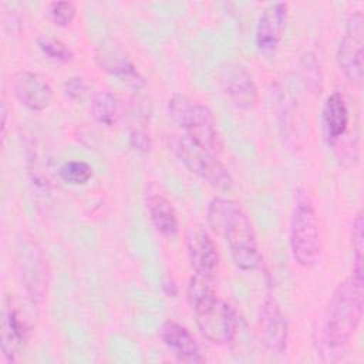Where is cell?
<instances>
[{"instance_id":"ac0fdd59","label":"cell","mask_w":364,"mask_h":364,"mask_svg":"<svg viewBox=\"0 0 364 364\" xmlns=\"http://www.w3.org/2000/svg\"><path fill=\"white\" fill-rule=\"evenodd\" d=\"M91 114L97 122L105 127L115 125L121 115L117 97L107 90H100L94 92L91 98Z\"/></svg>"},{"instance_id":"7402d4cb","label":"cell","mask_w":364,"mask_h":364,"mask_svg":"<svg viewBox=\"0 0 364 364\" xmlns=\"http://www.w3.org/2000/svg\"><path fill=\"white\" fill-rule=\"evenodd\" d=\"M47 13H48L50 20L55 26L65 27L73 23V20L77 14V9H75L74 3H71V1H53L48 4Z\"/></svg>"},{"instance_id":"6da1fadb","label":"cell","mask_w":364,"mask_h":364,"mask_svg":"<svg viewBox=\"0 0 364 364\" xmlns=\"http://www.w3.org/2000/svg\"><path fill=\"white\" fill-rule=\"evenodd\" d=\"M206 220L213 233L223 237L235 266L249 272L259 267L262 255L253 225L239 202L216 196L208 205Z\"/></svg>"},{"instance_id":"cb8c5ba5","label":"cell","mask_w":364,"mask_h":364,"mask_svg":"<svg viewBox=\"0 0 364 364\" xmlns=\"http://www.w3.org/2000/svg\"><path fill=\"white\" fill-rule=\"evenodd\" d=\"M85 82L81 77H71L64 84V94L70 100H80L85 92Z\"/></svg>"},{"instance_id":"8992f818","label":"cell","mask_w":364,"mask_h":364,"mask_svg":"<svg viewBox=\"0 0 364 364\" xmlns=\"http://www.w3.org/2000/svg\"><path fill=\"white\" fill-rule=\"evenodd\" d=\"M199 333L208 341L226 346L230 344L237 333L236 313L229 303L209 291L191 301Z\"/></svg>"},{"instance_id":"5b68a950","label":"cell","mask_w":364,"mask_h":364,"mask_svg":"<svg viewBox=\"0 0 364 364\" xmlns=\"http://www.w3.org/2000/svg\"><path fill=\"white\" fill-rule=\"evenodd\" d=\"M169 149L178 161L193 175L219 191H228L233 185V178L228 168L216 158L215 152L193 141L188 135H172Z\"/></svg>"},{"instance_id":"e0dca14e","label":"cell","mask_w":364,"mask_h":364,"mask_svg":"<svg viewBox=\"0 0 364 364\" xmlns=\"http://www.w3.org/2000/svg\"><path fill=\"white\" fill-rule=\"evenodd\" d=\"M348 108L340 92L330 94L323 105L321 122L326 139L334 145L337 144L347 132L348 128Z\"/></svg>"},{"instance_id":"603a6c76","label":"cell","mask_w":364,"mask_h":364,"mask_svg":"<svg viewBox=\"0 0 364 364\" xmlns=\"http://www.w3.org/2000/svg\"><path fill=\"white\" fill-rule=\"evenodd\" d=\"M129 144L136 152H141V154L149 152L152 146L149 135L142 129H132L129 132Z\"/></svg>"},{"instance_id":"d4e9b609","label":"cell","mask_w":364,"mask_h":364,"mask_svg":"<svg viewBox=\"0 0 364 364\" xmlns=\"http://www.w3.org/2000/svg\"><path fill=\"white\" fill-rule=\"evenodd\" d=\"M6 119H7V108H6V104L1 102V138H4V134H6Z\"/></svg>"},{"instance_id":"3957f363","label":"cell","mask_w":364,"mask_h":364,"mask_svg":"<svg viewBox=\"0 0 364 364\" xmlns=\"http://www.w3.org/2000/svg\"><path fill=\"white\" fill-rule=\"evenodd\" d=\"M290 250L294 262L304 267H313L321 250L320 228L316 209L306 191L299 189L290 220Z\"/></svg>"},{"instance_id":"30bf717a","label":"cell","mask_w":364,"mask_h":364,"mask_svg":"<svg viewBox=\"0 0 364 364\" xmlns=\"http://www.w3.org/2000/svg\"><path fill=\"white\" fill-rule=\"evenodd\" d=\"M260 341L267 353L279 355L287 348L289 323L274 297L267 296L260 309L259 317Z\"/></svg>"},{"instance_id":"4fadbf2b","label":"cell","mask_w":364,"mask_h":364,"mask_svg":"<svg viewBox=\"0 0 364 364\" xmlns=\"http://www.w3.org/2000/svg\"><path fill=\"white\" fill-rule=\"evenodd\" d=\"M186 249L195 273L213 277L219 264V253L212 236L202 226L195 225L188 229Z\"/></svg>"},{"instance_id":"44dd1931","label":"cell","mask_w":364,"mask_h":364,"mask_svg":"<svg viewBox=\"0 0 364 364\" xmlns=\"http://www.w3.org/2000/svg\"><path fill=\"white\" fill-rule=\"evenodd\" d=\"M60 178L70 185H85L94 175V169L84 161H68L58 168Z\"/></svg>"},{"instance_id":"ffe728a7","label":"cell","mask_w":364,"mask_h":364,"mask_svg":"<svg viewBox=\"0 0 364 364\" xmlns=\"http://www.w3.org/2000/svg\"><path fill=\"white\" fill-rule=\"evenodd\" d=\"M37 46L48 60L57 64H67L73 60V51L55 37L41 34L37 37Z\"/></svg>"},{"instance_id":"277c9868","label":"cell","mask_w":364,"mask_h":364,"mask_svg":"<svg viewBox=\"0 0 364 364\" xmlns=\"http://www.w3.org/2000/svg\"><path fill=\"white\" fill-rule=\"evenodd\" d=\"M166 111L169 118L185 131V135L212 152L222 149L215 117L206 105L185 94H173L168 101Z\"/></svg>"},{"instance_id":"2e32d148","label":"cell","mask_w":364,"mask_h":364,"mask_svg":"<svg viewBox=\"0 0 364 364\" xmlns=\"http://www.w3.org/2000/svg\"><path fill=\"white\" fill-rule=\"evenodd\" d=\"M145 205L154 228L164 236L172 237L178 233V215L172 202L155 186H151L145 195Z\"/></svg>"},{"instance_id":"d6986e66","label":"cell","mask_w":364,"mask_h":364,"mask_svg":"<svg viewBox=\"0 0 364 364\" xmlns=\"http://www.w3.org/2000/svg\"><path fill=\"white\" fill-rule=\"evenodd\" d=\"M364 219H363V212L358 210L357 215L353 219L351 223V232H350V239H351V247H353V255H354V264H353V274L357 277L364 279Z\"/></svg>"},{"instance_id":"52a82bcc","label":"cell","mask_w":364,"mask_h":364,"mask_svg":"<svg viewBox=\"0 0 364 364\" xmlns=\"http://www.w3.org/2000/svg\"><path fill=\"white\" fill-rule=\"evenodd\" d=\"M336 58L344 77L360 85L364 73V17L361 11H354L347 20Z\"/></svg>"},{"instance_id":"9c48e42d","label":"cell","mask_w":364,"mask_h":364,"mask_svg":"<svg viewBox=\"0 0 364 364\" xmlns=\"http://www.w3.org/2000/svg\"><path fill=\"white\" fill-rule=\"evenodd\" d=\"M94 58L102 71L118 78L129 88L136 91L145 85V78L138 71L125 48L117 40L111 37L104 38L97 46Z\"/></svg>"},{"instance_id":"9a60e30c","label":"cell","mask_w":364,"mask_h":364,"mask_svg":"<svg viewBox=\"0 0 364 364\" xmlns=\"http://www.w3.org/2000/svg\"><path fill=\"white\" fill-rule=\"evenodd\" d=\"M162 343L183 363H202L203 357L193 336L175 321H165L161 327Z\"/></svg>"},{"instance_id":"7c38bea8","label":"cell","mask_w":364,"mask_h":364,"mask_svg":"<svg viewBox=\"0 0 364 364\" xmlns=\"http://www.w3.org/2000/svg\"><path fill=\"white\" fill-rule=\"evenodd\" d=\"M289 4L276 1L267 4L260 13L255 31V43L260 53L272 54L276 51L287 21Z\"/></svg>"},{"instance_id":"8fae6325","label":"cell","mask_w":364,"mask_h":364,"mask_svg":"<svg viewBox=\"0 0 364 364\" xmlns=\"http://www.w3.org/2000/svg\"><path fill=\"white\" fill-rule=\"evenodd\" d=\"M16 100L31 111H43L53 101V88L44 77L30 70H18L10 80Z\"/></svg>"},{"instance_id":"5bb4252c","label":"cell","mask_w":364,"mask_h":364,"mask_svg":"<svg viewBox=\"0 0 364 364\" xmlns=\"http://www.w3.org/2000/svg\"><path fill=\"white\" fill-rule=\"evenodd\" d=\"M28 326L18 309L11 301L6 303L1 313L0 350L7 361H16L28 338Z\"/></svg>"},{"instance_id":"ba28073f","label":"cell","mask_w":364,"mask_h":364,"mask_svg":"<svg viewBox=\"0 0 364 364\" xmlns=\"http://www.w3.org/2000/svg\"><path fill=\"white\" fill-rule=\"evenodd\" d=\"M216 82L225 97L239 109L250 111L259 102V91L249 70L233 61L220 64L216 74Z\"/></svg>"},{"instance_id":"7a4b0ae2","label":"cell","mask_w":364,"mask_h":364,"mask_svg":"<svg viewBox=\"0 0 364 364\" xmlns=\"http://www.w3.org/2000/svg\"><path fill=\"white\" fill-rule=\"evenodd\" d=\"M364 306V279L351 274L336 287L321 330V348L326 360H334L355 334Z\"/></svg>"}]
</instances>
